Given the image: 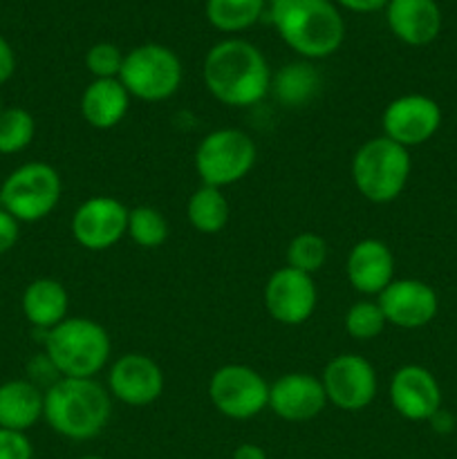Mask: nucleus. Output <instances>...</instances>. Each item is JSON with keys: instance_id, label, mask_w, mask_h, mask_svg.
Returning a JSON list of instances; mask_svg holds the SVG:
<instances>
[{"instance_id": "5", "label": "nucleus", "mask_w": 457, "mask_h": 459, "mask_svg": "<svg viewBox=\"0 0 457 459\" xmlns=\"http://www.w3.org/2000/svg\"><path fill=\"white\" fill-rule=\"evenodd\" d=\"M410 178V152L388 137L363 143L352 160V179L358 193L375 204L397 200Z\"/></svg>"}, {"instance_id": "28", "label": "nucleus", "mask_w": 457, "mask_h": 459, "mask_svg": "<svg viewBox=\"0 0 457 459\" xmlns=\"http://www.w3.org/2000/svg\"><path fill=\"white\" fill-rule=\"evenodd\" d=\"M327 260V245L316 233H300L287 247V267L307 276L316 273Z\"/></svg>"}, {"instance_id": "14", "label": "nucleus", "mask_w": 457, "mask_h": 459, "mask_svg": "<svg viewBox=\"0 0 457 459\" xmlns=\"http://www.w3.org/2000/svg\"><path fill=\"white\" fill-rule=\"evenodd\" d=\"M379 307L385 321L401 330H417L424 327L437 316L439 300L437 294L426 282L406 278V281H392L379 294Z\"/></svg>"}, {"instance_id": "22", "label": "nucleus", "mask_w": 457, "mask_h": 459, "mask_svg": "<svg viewBox=\"0 0 457 459\" xmlns=\"http://www.w3.org/2000/svg\"><path fill=\"white\" fill-rule=\"evenodd\" d=\"M67 305H70V296L65 287L54 278H39L30 282L22 294V314L31 325L45 332L65 321Z\"/></svg>"}, {"instance_id": "35", "label": "nucleus", "mask_w": 457, "mask_h": 459, "mask_svg": "<svg viewBox=\"0 0 457 459\" xmlns=\"http://www.w3.org/2000/svg\"><path fill=\"white\" fill-rule=\"evenodd\" d=\"M231 459H269V457L267 453H264V448L255 446V444H242V446H237L236 451H233Z\"/></svg>"}, {"instance_id": "2", "label": "nucleus", "mask_w": 457, "mask_h": 459, "mask_svg": "<svg viewBox=\"0 0 457 459\" xmlns=\"http://www.w3.org/2000/svg\"><path fill=\"white\" fill-rule=\"evenodd\" d=\"M112 415L110 394L94 379L61 377L43 399V420L61 437L85 442L103 433Z\"/></svg>"}, {"instance_id": "16", "label": "nucleus", "mask_w": 457, "mask_h": 459, "mask_svg": "<svg viewBox=\"0 0 457 459\" xmlns=\"http://www.w3.org/2000/svg\"><path fill=\"white\" fill-rule=\"evenodd\" d=\"M110 393L128 406H148L164 390L161 368L146 354H125L110 370Z\"/></svg>"}, {"instance_id": "17", "label": "nucleus", "mask_w": 457, "mask_h": 459, "mask_svg": "<svg viewBox=\"0 0 457 459\" xmlns=\"http://www.w3.org/2000/svg\"><path fill=\"white\" fill-rule=\"evenodd\" d=\"M327 397L321 381L305 372H291L269 385V408L285 421H309L321 415Z\"/></svg>"}, {"instance_id": "30", "label": "nucleus", "mask_w": 457, "mask_h": 459, "mask_svg": "<svg viewBox=\"0 0 457 459\" xmlns=\"http://www.w3.org/2000/svg\"><path fill=\"white\" fill-rule=\"evenodd\" d=\"M124 56L121 49L112 43H97L88 49L85 56V65L92 72L97 79H116L124 65Z\"/></svg>"}, {"instance_id": "24", "label": "nucleus", "mask_w": 457, "mask_h": 459, "mask_svg": "<svg viewBox=\"0 0 457 459\" xmlns=\"http://www.w3.org/2000/svg\"><path fill=\"white\" fill-rule=\"evenodd\" d=\"M264 0H206V18L211 25L227 34L249 30L260 21Z\"/></svg>"}, {"instance_id": "23", "label": "nucleus", "mask_w": 457, "mask_h": 459, "mask_svg": "<svg viewBox=\"0 0 457 459\" xmlns=\"http://www.w3.org/2000/svg\"><path fill=\"white\" fill-rule=\"evenodd\" d=\"M321 76L309 63H289L272 79L273 94L285 106H305L318 92Z\"/></svg>"}, {"instance_id": "7", "label": "nucleus", "mask_w": 457, "mask_h": 459, "mask_svg": "<svg viewBox=\"0 0 457 459\" xmlns=\"http://www.w3.org/2000/svg\"><path fill=\"white\" fill-rule=\"evenodd\" d=\"M119 81L130 97L142 101H164L182 83V63L173 49L157 43L139 45L124 56Z\"/></svg>"}, {"instance_id": "21", "label": "nucleus", "mask_w": 457, "mask_h": 459, "mask_svg": "<svg viewBox=\"0 0 457 459\" xmlns=\"http://www.w3.org/2000/svg\"><path fill=\"white\" fill-rule=\"evenodd\" d=\"M43 399L39 385L13 379L0 385V429L25 433L43 417Z\"/></svg>"}, {"instance_id": "6", "label": "nucleus", "mask_w": 457, "mask_h": 459, "mask_svg": "<svg viewBox=\"0 0 457 459\" xmlns=\"http://www.w3.org/2000/svg\"><path fill=\"white\" fill-rule=\"evenodd\" d=\"M61 178L43 161L18 166L0 186V206L18 222H39L56 209L61 200Z\"/></svg>"}, {"instance_id": "32", "label": "nucleus", "mask_w": 457, "mask_h": 459, "mask_svg": "<svg viewBox=\"0 0 457 459\" xmlns=\"http://www.w3.org/2000/svg\"><path fill=\"white\" fill-rule=\"evenodd\" d=\"M18 236H21V222L0 206V255L16 247Z\"/></svg>"}, {"instance_id": "20", "label": "nucleus", "mask_w": 457, "mask_h": 459, "mask_svg": "<svg viewBox=\"0 0 457 459\" xmlns=\"http://www.w3.org/2000/svg\"><path fill=\"white\" fill-rule=\"evenodd\" d=\"M130 94L119 79H94L81 99V115L92 128H115L125 117Z\"/></svg>"}, {"instance_id": "13", "label": "nucleus", "mask_w": 457, "mask_h": 459, "mask_svg": "<svg viewBox=\"0 0 457 459\" xmlns=\"http://www.w3.org/2000/svg\"><path fill=\"white\" fill-rule=\"evenodd\" d=\"M316 285L312 276L282 267L269 278L264 287V305L272 318L282 325H300L316 309Z\"/></svg>"}, {"instance_id": "37", "label": "nucleus", "mask_w": 457, "mask_h": 459, "mask_svg": "<svg viewBox=\"0 0 457 459\" xmlns=\"http://www.w3.org/2000/svg\"><path fill=\"white\" fill-rule=\"evenodd\" d=\"M81 459H103V457H99V455H85V457H81Z\"/></svg>"}, {"instance_id": "33", "label": "nucleus", "mask_w": 457, "mask_h": 459, "mask_svg": "<svg viewBox=\"0 0 457 459\" xmlns=\"http://www.w3.org/2000/svg\"><path fill=\"white\" fill-rule=\"evenodd\" d=\"M16 72V54H13L12 45L0 36V85L7 83Z\"/></svg>"}, {"instance_id": "19", "label": "nucleus", "mask_w": 457, "mask_h": 459, "mask_svg": "<svg viewBox=\"0 0 457 459\" xmlns=\"http://www.w3.org/2000/svg\"><path fill=\"white\" fill-rule=\"evenodd\" d=\"M349 285L361 294H381L394 281L392 251L381 240H361L345 263Z\"/></svg>"}, {"instance_id": "29", "label": "nucleus", "mask_w": 457, "mask_h": 459, "mask_svg": "<svg viewBox=\"0 0 457 459\" xmlns=\"http://www.w3.org/2000/svg\"><path fill=\"white\" fill-rule=\"evenodd\" d=\"M385 323L388 321H385L379 303H372V300H361L345 314V332L358 341L376 339L384 332Z\"/></svg>"}, {"instance_id": "4", "label": "nucleus", "mask_w": 457, "mask_h": 459, "mask_svg": "<svg viewBox=\"0 0 457 459\" xmlns=\"http://www.w3.org/2000/svg\"><path fill=\"white\" fill-rule=\"evenodd\" d=\"M45 357L61 377L92 379L110 357V339L90 318H65L45 334Z\"/></svg>"}, {"instance_id": "38", "label": "nucleus", "mask_w": 457, "mask_h": 459, "mask_svg": "<svg viewBox=\"0 0 457 459\" xmlns=\"http://www.w3.org/2000/svg\"><path fill=\"white\" fill-rule=\"evenodd\" d=\"M0 112H3V101H0Z\"/></svg>"}, {"instance_id": "36", "label": "nucleus", "mask_w": 457, "mask_h": 459, "mask_svg": "<svg viewBox=\"0 0 457 459\" xmlns=\"http://www.w3.org/2000/svg\"><path fill=\"white\" fill-rule=\"evenodd\" d=\"M430 424H433V429L437 430V433H451L453 426H455V421H453V417L448 415V412L439 411L437 415H435L433 420H430Z\"/></svg>"}, {"instance_id": "15", "label": "nucleus", "mask_w": 457, "mask_h": 459, "mask_svg": "<svg viewBox=\"0 0 457 459\" xmlns=\"http://www.w3.org/2000/svg\"><path fill=\"white\" fill-rule=\"evenodd\" d=\"M390 399L408 421H430L442 411V388L433 372L421 366H403L394 372Z\"/></svg>"}, {"instance_id": "25", "label": "nucleus", "mask_w": 457, "mask_h": 459, "mask_svg": "<svg viewBox=\"0 0 457 459\" xmlns=\"http://www.w3.org/2000/svg\"><path fill=\"white\" fill-rule=\"evenodd\" d=\"M186 213L200 233H220L228 222V202L220 188L202 186L188 200Z\"/></svg>"}, {"instance_id": "1", "label": "nucleus", "mask_w": 457, "mask_h": 459, "mask_svg": "<svg viewBox=\"0 0 457 459\" xmlns=\"http://www.w3.org/2000/svg\"><path fill=\"white\" fill-rule=\"evenodd\" d=\"M204 85L220 103L246 108L263 101L272 90L267 58L255 45L242 39H228L209 49L202 65Z\"/></svg>"}, {"instance_id": "26", "label": "nucleus", "mask_w": 457, "mask_h": 459, "mask_svg": "<svg viewBox=\"0 0 457 459\" xmlns=\"http://www.w3.org/2000/svg\"><path fill=\"white\" fill-rule=\"evenodd\" d=\"M36 121L25 108H3L0 112V155H16L31 143Z\"/></svg>"}, {"instance_id": "8", "label": "nucleus", "mask_w": 457, "mask_h": 459, "mask_svg": "<svg viewBox=\"0 0 457 459\" xmlns=\"http://www.w3.org/2000/svg\"><path fill=\"white\" fill-rule=\"evenodd\" d=\"M255 155V143L249 134L222 128L202 139L195 152V169L204 186H231L254 169Z\"/></svg>"}, {"instance_id": "27", "label": "nucleus", "mask_w": 457, "mask_h": 459, "mask_svg": "<svg viewBox=\"0 0 457 459\" xmlns=\"http://www.w3.org/2000/svg\"><path fill=\"white\" fill-rule=\"evenodd\" d=\"M128 236L139 247L155 249V247L164 245L168 238V222L152 206H137L128 213Z\"/></svg>"}, {"instance_id": "10", "label": "nucleus", "mask_w": 457, "mask_h": 459, "mask_svg": "<svg viewBox=\"0 0 457 459\" xmlns=\"http://www.w3.org/2000/svg\"><path fill=\"white\" fill-rule=\"evenodd\" d=\"M327 402L345 412H358L376 397V372L357 354H341L325 366L321 379Z\"/></svg>"}, {"instance_id": "12", "label": "nucleus", "mask_w": 457, "mask_h": 459, "mask_svg": "<svg viewBox=\"0 0 457 459\" xmlns=\"http://www.w3.org/2000/svg\"><path fill=\"white\" fill-rule=\"evenodd\" d=\"M128 213L115 197H92L83 202L72 218L74 240L90 251L110 249L128 233Z\"/></svg>"}, {"instance_id": "3", "label": "nucleus", "mask_w": 457, "mask_h": 459, "mask_svg": "<svg viewBox=\"0 0 457 459\" xmlns=\"http://www.w3.org/2000/svg\"><path fill=\"white\" fill-rule=\"evenodd\" d=\"M269 16L280 39L305 58H325L341 48L345 25L330 0H272Z\"/></svg>"}, {"instance_id": "34", "label": "nucleus", "mask_w": 457, "mask_h": 459, "mask_svg": "<svg viewBox=\"0 0 457 459\" xmlns=\"http://www.w3.org/2000/svg\"><path fill=\"white\" fill-rule=\"evenodd\" d=\"M390 0H339L341 7L349 9V12L357 13H370V12H379L388 4Z\"/></svg>"}, {"instance_id": "11", "label": "nucleus", "mask_w": 457, "mask_h": 459, "mask_svg": "<svg viewBox=\"0 0 457 459\" xmlns=\"http://www.w3.org/2000/svg\"><path fill=\"white\" fill-rule=\"evenodd\" d=\"M384 137L392 139L403 148L421 146L442 126V108L426 94H406L385 108L384 112Z\"/></svg>"}, {"instance_id": "31", "label": "nucleus", "mask_w": 457, "mask_h": 459, "mask_svg": "<svg viewBox=\"0 0 457 459\" xmlns=\"http://www.w3.org/2000/svg\"><path fill=\"white\" fill-rule=\"evenodd\" d=\"M0 459H34L30 437L18 430L0 429Z\"/></svg>"}, {"instance_id": "18", "label": "nucleus", "mask_w": 457, "mask_h": 459, "mask_svg": "<svg viewBox=\"0 0 457 459\" xmlns=\"http://www.w3.org/2000/svg\"><path fill=\"white\" fill-rule=\"evenodd\" d=\"M385 18L390 31L410 48L433 43L442 31V9L435 0H390Z\"/></svg>"}, {"instance_id": "9", "label": "nucleus", "mask_w": 457, "mask_h": 459, "mask_svg": "<svg viewBox=\"0 0 457 459\" xmlns=\"http://www.w3.org/2000/svg\"><path fill=\"white\" fill-rule=\"evenodd\" d=\"M209 397L228 420H251L269 406V384L246 366H224L211 377Z\"/></svg>"}]
</instances>
